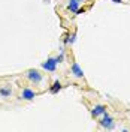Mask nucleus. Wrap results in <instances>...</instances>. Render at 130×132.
I'll use <instances>...</instances> for the list:
<instances>
[{
	"label": "nucleus",
	"instance_id": "nucleus-1",
	"mask_svg": "<svg viewBox=\"0 0 130 132\" xmlns=\"http://www.w3.org/2000/svg\"><path fill=\"white\" fill-rule=\"evenodd\" d=\"M100 125H102V126H103L105 129H114V128H115L114 119H112L111 116L108 114V113H105V114H103L102 120H100Z\"/></svg>",
	"mask_w": 130,
	"mask_h": 132
},
{
	"label": "nucleus",
	"instance_id": "nucleus-2",
	"mask_svg": "<svg viewBox=\"0 0 130 132\" xmlns=\"http://www.w3.org/2000/svg\"><path fill=\"white\" fill-rule=\"evenodd\" d=\"M42 68H43V69H47V71H49V72H54V71H55V68H57V60H55V57L47 59V60L42 63Z\"/></svg>",
	"mask_w": 130,
	"mask_h": 132
},
{
	"label": "nucleus",
	"instance_id": "nucleus-3",
	"mask_svg": "<svg viewBox=\"0 0 130 132\" xmlns=\"http://www.w3.org/2000/svg\"><path fill=\"white\" fill-rule=\"evenodd\" d=\"M27 77H29V80L34 84H39L42 82V75L39 74V71H36V69H30L29 72H27Z\"/></svg>",
	"mask_w": 130,
	"mask_h": 132
},
{
	"label": "nucleus",
	"instance_id": "nucleus-4",
	"mask_svg": "<svg viewBox=\"0 0 130 132\" xmlns=\"http://www.w3.org/2000/svg\"><path fill=\"white\" fill-rule=\"evenodd\" d=\"M105 113H106V107H105V105H96V107L91 110V116H93V117L103 116Z\"/></svg>",
	"mask_w": 130,
	"mask_h": 132
},
{
	"label": "nucleus",
	"instance_id": "nucleus-5",
	"mask_svg": "<svg viewBox=\"0 0 130 132\" xmlns=\"http://www.w3.org/2000/svg\"><path fill=\"white\" fill-rule=\"evenodd\" d=\"M72 74L75 75L76 78H82V77H84V71L79 68V65H78L76 62H73L72 63Z\"/></svg>",
	"mask_w": 130,
	"mask_h": 132
},
{
	"label": "nucleus",
	"instance_id": "nucleus-6",
	"mask_svg": "<svg viewBox=\"0 0 130 132\" xmlns=\"http://www.w3.org/2000/svg\"><path fill=\"white\" fill-rule=\"evenodd\" d=\"M21 98L27 99V101H32V99L36 98V93H34L32 89H24V90H23V93H21Z\"/></svg>",
	"mask_w": 130,
	"mask_h": 132
},
{
	"label": "nucleus",
	"instance_id": "nucleus-7",
	"mask_svg": "<svg viewBox=\"0 0 130 132\" xmlns=\"http://www.w3.org/2000/svg\"><path fill=\"white\" fill-rule=\"evenodd\" d=\"M79 0H69V5H67V8H69V11L70 12H73V14H76L78 12V9H79Z\"/></svg>",
	"mask_w": 130,
	"mask_h": 132
},
{
	"label": "nucleus",
	"instance_id": "nucleus-8",
	"mask_svg": "<svg viewBox=\"0 0 130 132\" xmlns=\"http://www.w3.org/2000/svg\"><path fill=\"white\" fill-rule=\"evenodd\" d=\"M61 90V82L58 81H54V84H52V86H51V87H49V92H51V93H52V95H55V93H58V92Z\"/></svg>",
	"mask_w": 130,
	"mask_h": 132
},
{
	"label": "nucleus",
	"instance_id": "nucleus-9",
	"mask_svg": "<svg viewBox=\"0 0 130 132\" xmlns=\"http://www.w3.org/2000/svg\"><path fill=\"white\" fill-rule=\"evenodd\" d=\"M11 89L9 87H2L0 89V96H3V98H8V96H11Z\"/></svg>",
	"mask_w": 130,
	"mask_h": 132
},
{
	"label": "nucleus",
	"instance_id": "nucleus-10",
	"mask_svg": "<svg viewBox=\"0 0 130 132\" xmlns=\"http://www.w3.org/2000/svg\"><path fill=\"white\" fill-rule=\"evenodd\" d=\"M75 41H76V33H72V35H70V36H69V38H67L64 42L67 44V45H72Z\"/></svg>",
	"mask_w": 130,
	"mask_h": 132
},
{
	"label": "nucleus",
	"instance_id": "nucleus-11",
	"mask_svg": "<svg viewBox=\"0 0 130 132\" xmlns=\"http://www.w3.org/2000/svg\"><path fill=\"white\" fill-rule=\"evenodd\" d=\"M55 60H57V63H61V62L64 60V51H63V50H60V54L55 57Z\"/></svg>",
	"mask_w": 130,
	"mask_h": 132
},
{
	"label": "nucleus",
	"instance_id": "nucleus-12",
	"mask_svg": "<svg viewBox=\"0 0 130 132\" xmlns=\"http://www.w3.org/2000/svg\"><path fill=\"white\" fill-rule=\"evenodd\" d=\"M111 2H114V3H121L123 0H111Z\"/></svg>",
	"mask_w": 130,
	"mask_h": 132
},
{
	"label": "nucleus",
	"instance_id": "nucleus-13",
	"mask_svg": "<svg viewBox=\"0 0 130 132\" xmlns=\"http://www.w3.org/2000/svg\"><path fill=\"white\" fill-rule=\"evenodd\" d=\"M79 2H84V0H79Z\"/></svg>",
	"mask_w": 130,
	"mask_h": 132
},
{
	"label": "nucleus",
	"instance_id": "nucleus-14",
	"mask_svg": "<svg viewBox=\"0 0 130 132\" xmlns=\"http://www.w3.org/2000/svg\"><path fill=\"white\" fill-rule=\"evenodd\" d=\"M45 2H48V0H45Z\"/></svg>",
	"mask_w": 130,
	"mask_h": 132
}]
</instances>
